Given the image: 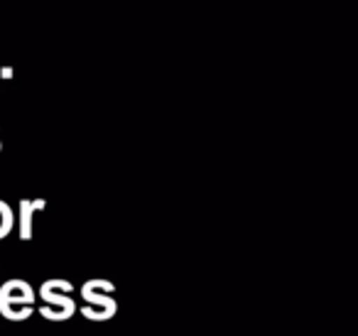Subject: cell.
<instances>
[{
    "mask_svg": "<svg viewBox=\"0 0 358 336\" xmlns=\"http://www.w3.org/2000/svg\"><path fill=\"white\" fill-rule=\"evenodd\" d=\"M69 292H74V285L69 280H47L40 287V297L45 302L40 314L50 321L71 319L76 314V302L69 297Z\"/></svg>",
    "mask_w": 358,
    "mask_h": 336,
    "instance_id": "6da1fadb",
    "label": "cell"
},
{
    "mask_svg": "<svg viewBox=\"0 0 358 336\" xmlns=\"http://www.w3.org/2000/svg\"><path fill=\"white\" fill-rule=\"evenodd\" d=\"M37 292L25 280H8L0 287V314L10 321L30 319Z\"/></svg>",
    "mask_w": 358,
    "mask_h": 336,
    "instance_id": "7a4b0ae2",
    "label": "cell"
},
{
    "mask_svg": "<svg viewBox=\"0 0 358 336\" xmlns=\"http://www.w3.org/2000/svg\"><path fill=\"white\" fill-rule=\"evenodd\" d=\"M115 292V285L108 280H89L81 287V297L86 300V307L81 309V314L91 321H106L113 319L118 312V302L108 295Z\"/></svg>",
    "mask_w": 358,
    "mask_h": 336,
    "instance_id": "3957f363",
    "label": "cell"
},
{
    "mask_svg": "<svg viewBox=\"0 0 358 336\" xmlns=\"http://www.w3.org/2000/svg\"><path fill=\"white\" fill-rule=\"evenodd\" d=\"M47 206L45 199H22L20 202V238L30 241L32 238V216Z\"/></svg>",
    "mask_w": 358,
    "mask_h": 336,
    "instance_id": "277c9868",
    "label": "cell"
},
{
    "mask_svg": "<svg viewBox=\"0 0 358 336\" xmlns=\"http://www.w3.org/2000/svg\"><path fill=\"white\" fill-rule=\"evenodd\" d=\"M15 226V214L6 202H0V238H6Z\"/></svg>",
    "mask_w": 358,
    "mask_h": 336,
    "instance_id": "5b68a950",
    "label": "cell"
},
{
    "mask_svg": "<svg viewBox=\"0 0 358 336\" xmlns=\"http://www.w3.org/2000/svg\"><path fill=\"white\" fill-rule=\"evenodd\" d=\"M0 76H3V79H13V66H3V69H0Z\"/></svg>",
    "mask_w": 358,
    "mask_h": 336,
    "instance_id": "8992f818",
    "label": "cell"
},
{
    "mask_svg": "<svg viewBox=\"0 0 358 336\" xmlns=\"http://www.w3.org/2000/svg\"><path fill=\"white\" fill-rule=\"evenodd\" d=\"M0 148H3V145H0Z\"/></svg>",
    "mask_w": 358,
    "mask_h": 336,
    "instance_id": "52a82bcc",
    "label": "cell"
}]
</instances>
